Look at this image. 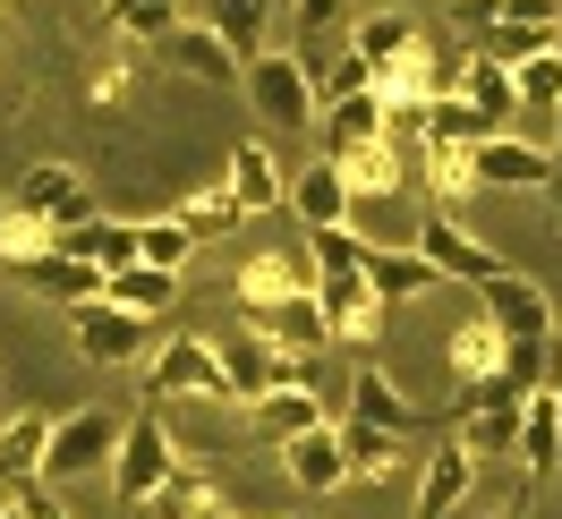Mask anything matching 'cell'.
Here are the masks:
<instances>
[{"label":"cell","mask_w":562,"mask_h":519,"mask_svg":"<svg viewBox=\"0 0 562 519\" xmlns=\"http://www.w3.org/2000/svg\"><path fill=\"white\" fill-rule=\"evenodd\" d=\"M247 103H256V120L281 128V137H299V128H316V120H324L316 69H307L299 52H265V60L247 69Z\"/></svg>","instance_id":"obj_1"},{"label":"cell","mask_w":562,"mask_h":519,"mask_svg":"<svg viewBox=\"0 0 562 519\" xmlns=\"http://www.w3.org/2000/svg\"><path fill=\"white\" fill-rule=\"evenodd\" d=\"M145 400L154 409H179V400H222V349L196 341V332H171L154 349V366H137Z\"/></svg>","instance_id":"obj_2"},{"label":"cell","mask_w":562,"mask_h":519,"mask_svg":"<svg viewBox=\"0 0 562 519\" xmlns=\"http://www.w3.org/2000/svg\"><path fill=\"white\" fill-rule=\"evenodd\" d=\"M120 435H128V417H111V409H69L60 426H52V460H43V485L111 477V460H120Z\"/></svg>","instance_id":"obj_3"},{"label":"cell","mask_w":562,"mask_h":519,"mask_svg":"<svg viewBox=\"0 0 562 519\" xmlns=\"http://www.w3.org/2000/svg\"><path fill=\"white\" fill-rule=\"evenodd\" d=\"M179 460H188V451H179V435L171 426H162V409H145V417H128V435H120V460H111V485H120V503H154V494H162V477H171Z\"/></svg>","instance_id":"obj_4"},{"label":"cell","mask_w":562,"mask_h":519,"mask_svg":"<svg viewBox=\"0 0 562 519\" xmlns=\"http://www.w3.org/2000/svg\"><path fill=\"white\" fill-rule=\"evenodd\" d=\"M409 247H418V256H426V264H435L443 281H469V290H486V281L512 273V264H503V256H494L477 230H460L452 213H426L418 230H409Z\"/></svg>","instance_id":"obj_5"},{"label":"cell","mask_w":562,"mask_h":519,"mask_svg":"<svg viewBox=\"0 0 562 519\" xmlns=\"http://www.w3.org/2000/svg\"><path fill=\"white\" fill-rule=\"evenodd\" d=\"M477 315H486L503 341H520V349H546L554 341V298H546V281H528V273H503L477 290Z\"/></svg>","instance_id":"obj_6"},{"label":"cell","mask_w":562,"mask_h":519,"mask_svg":"<svg viewBox=\"0 0 562 519\" xmlns=\"http://www.w3.org/2000/svg\"><path fill=\"white\" fill-rule=\"evenodd\" d=\"M9 205L35 213V222H52V230H77V222H94V188H86L77 162H26V179H18Z\"/></svg>","instance_id":"obj_7"},{"label":"cell","mask_w":562,"mask_h":519,"mask_svg":"<svg viewBox=\"0 0 562 519\" xmlns=\"http://www.w3.org/2000/svg\"><path fill=\"white\" fill-rule=\"evenodd\" d=\"M316 290H324V273H316V256H307V239H299V247H265V256H247V264H239L247 315L281 307V298H316Z\"/></svg>","instance_id":"obj_8"},{"label":"cell","mask_w":562,"mask_h":519,"mask_svg":"<svg viewBox=\"0 0 562 519\" xmlns=\"http://www.w3.org/2000/svg\"><path fill=\"white\" fill-rule=\"evenodd\" d=\"M162 52H171V69L188 77V86H205V94H247V60H239L222 35H213L205 18H188V26H179Z\"/></svg>","instance_id":"obj_9"},{"label":"cell","mask_w":562,"mask_h":519,"mask_svg":"<svg viewBox=\"0 0 562 519\" xmlns=\"http://www.w3.org/2000/svg\"><path fill=\"white\" fill-rule=\"evenodd\" d=\"M486 18H494V60H512L520 69L528 52H554L562 43V0H486Z\"/></svg>","instance_id":"obj_10"},{"label":"cell","mask_w":562,"mask_h":519,"mask_svg":"<svg viewBox=\"0 0 562 519\" xmlns=\"http://www.w3.org/2000/svg\"><path fill=\"white\" fill-rule=\"evenodd\" d=\"M290 213H299V230H350V213H358L350 171L341 162H307L290 179Z\"/></svg>","instance_id":"obj_11"},{"label":"cell","mask_w":562,"mask_h":519,"mask_svg":"<svg viewBox=\"0 0 562 519\" xmlns=\"http://www.w3.org/2000/svg\"><path fill=\"white\" fill-rule=\"evenodd\" d=\"M247 332L273 341L281 358H324L333 349V315H324V298H281V307L247 315Z\"/></svg>","instance_id":"obj_12"},{"label":"cell","mask_w":562,"mask_h":519,"mask_svg":"<svg viewBox=\"0 0 562 519\" xmlns=\"http://www.w3.org/2000/svg\"><path fill=\"white\" fill-rule=\"evenodd\" d=\"M281 383H290V358H281L273 341H256V332L222 341V400L256 409V400H265V392H281Z\"/></svg>","instance_id":"obj_13"},{"label":"cell","mask_w":562,"mask_h":519,"mask_svg":"<svg viewBox=\"0 0 562 519\" xmlns=\"http://www.w3.org/2000/svg\"><path fill=\"white\" fill-rule=\"evenodd\" d=\"M477 179H486V188H546V179H554V145L520 137V128H494V137L477 145Z\"/></svg>","instance_id":"obj_14"},{"label":"cell","mask_w":562,"mask_h":519,"mask_svg":"<svg viewBox=\"0 0 562 519\" xmlns=\"http://www.w3.org/2000/svg\"><path fill=\"white\" fill-rule=\"evenodd\" d=\"M222 188L239 196V213H273V205H290V179H281L273 145H256V137H239L231 154H222Z\"/></svg>","instance_id":"obj_15"},{"label":"cell","mask_w":562,"mask_h":519,"mask_svg":"<svg viewBox=\"0 0 562 519\" xmlns=\"http://www.w3.org/2000/svg\"><path fill=\"white\" fill-rule=\"evenodd\" d=\"M367 290H375L384 307H409V298H435L443 273L426 264L418 247H367Z\"/></svg>","instance_id":"obj_16"},{"label":"cell","mask_w":562,"mask_h":519,"mask_svg":"<svg viewBox=\"0 0 562 519\" xmlns=\"http://www.w3.org/2000/svg\"><path fill=\"white\" fill-rule=\"evenodd\" d=\"M281 469L299 494H333V485H350V451H341V426H316V435H299V443H281Z\"/></svg>","instance_id":"obj_17"},{"label":"cell","mask_w":562,"mask_h":519,"mask_svg":"<svg viewBox=\"0 0 562 519\" xmlns=\"http://www.w3.org/2000/svg\"><path fill=\"white\" fill-rule=\"evenodd\" d=\"M52 426H60V417H43V409L0 417V485H43V460H52Z\"/></svg>","instance_id":"obj_18"},{"label":"cell","mask_w":562,"mask_h":519,"mask_svg":"<svg viewBox=\"0 0 562 519\" xmlns=\"http://www.w3.org/2000/svg\"><path fill=\"white\" fill-rule=\"evenodd\" d=\"M60 247H69V256H86L94 273H128V264H145V230H137V222H111V213H94V222L60 230Z\"/></svg>","instance_id":"obj_19"},{"label":"cell","mask_w":562,"mask_h":519,"mask_svg":"<svg viewBox=\"0 0 562 519\" xmlns=\"http://www.w3.org/2000/svg\"><path fill=\"white\" fill-rule=\"evenodd\" d=\"M26 290H35V298H52V307H69V315H86V307H103L111 273H94L86 256H69V247H60V256H43L35 273H26Z\"/></svg>","instance_id":"obj_20"},{"label":"cell","mask_w":562,"mask_h":519,"mask_svg":"<svg viewBox=\"0 0 562 519\" xmlns=\"http://www.w3.org/2000/svg\"><path fill=\"white\" fill-rule=\"evenodd\" d=\"M324 298V315H333V341H375V332H384V298H375V290H367V273H333L316 290Z\"/></svg>","instance_id":"obj_21"},{"label":"cell","mask_w":562,"mask_h":519,"mask_svg":"<svg viewBox=\"0 0 562 519\" xmlns=\"http://www.w3.org/2000/svg\"><path fill=\"white\" fill-rule=\"evenodd\" d=\"M137 349H145L137 315H120V307H86L77 315V358H86V366H137Z\"/></svg>","instance_id":"obj_22"},{"label":"cell","mask_w":562,"mask_h":519,"mask_svg":"<svg viewBox=\"0 0 562 519\" xmlns=\"http://www.w3.org/2000/svg\"><path fill=\"white\" fill-rule=\"evenodd\" d=\"M247 417H256V435H265V443H299V435L333 426V417H324V392H307V383H281V392H265Z\"/></svg>","instance_id":"obj_23"},{"label":"cell","mask_w":562,"mask_h":519,"mask_svg":"<svg viewBox=\"0 0 562 519\" xmlns=\"http://www.w3.org/2000/svg\"><path fill=\"white\" fill-rule=\"evenodd\" d=\"M375 94H384V103H443V94H452V86H443V52L418 35L392 69H375Z\"/></svg>","instance_id":"obj_24"},{"label":"cell","mask_w":562,"mask_h":519,"mask_svg":"<svg viewBox=\"0 0 562 519\" xmlns=\"http://www.w3.org/2000/svg\"><path fill=\"white\" fill-rule=\"evenodd\" d=\"M316 128H324V162H350L367 145H384V94H350V103L324 111Z\"/></svg>","instance_id":"obj_25"},{"label":"cell","mask_w":562,"mask_h":519,"mask_svg":"<svg viewBox=\"0 0 562 519\" xmlns=\"http://www.w3.org/2000/svg\"><path fill=\"white\" fill-rule=\"evenodd\" d=\"M520 469L528 477H554L562 469V400H554V383H537L528 409H520Z\"/></svg>","instance_id":"obj_26"},{"label":"cell","mask_w":562,"mask_h":519,"mask_svg":"<svg viewBox=\"0 0 562 519\" xmlns=\"http://www.w3.org/2000/svg\"><path fill=\"white\" fill-rule=\"evenodd\" d=\"M350 426H375V435H409V426H418V409L401 400V383H392L384 366H358V375H350Z\"/></svg>","instance_id":"obj_27"},{"label":"cell","mask_w":562,"mask_h":519,"mask_svg":"<svg viewBox=\"0 0 562 519\" xmlns=\"http://www.w3.org/2000/svg\"><path fill=\"white\" fill-rule=\"evenodd\" d=\"M460 94L486 111L494 128L520 120V77H512V60H494V52H469V60H460Z\"/></svg>","instance_id":"obj_28"},{"label":"cell","mask_w":562,"mask_h":519,"mask_svg":"<svg viewBox=\"0 0 562 519\" xmlns=\"http://www.w3.org/2000/svg\"><path fill=\"white\" fill-rule=\"evenodd\" d=\"M469 485H477V460H469L460 443H443L435 460H426V477H418V519H460Z\"/></svg>","instance_id":"obj_29"},{"label":"cell","mask_w":562,"mask_h":519,"mask_svg":"<svg viewBox=\"0 0 562 519\" xmlns=\"http://www.w3.org/2000/svg\"><path fill=\"white\" fill-rule=\"evenodd\" d=\"M205 26L256 69L265 60V26H273V0H205Z\"/></svg>","instance_id":"obj_30"},{"label":"cell","mask_w":562,"mask_h":519,"mask_svg":"<svg viewBox=\"0 0 562 519\" xmlns=\"http://www.w3.org/2000/svg\"><path fill=\"white\" fill-rule=\"evenodd\" d=\"M171 298H179V273H162V264H128V273H111V290H103V307L137 315V324H154Z\"/></svg>","instance_id":"obj_31"},{"label":"cell","mask_w":562,"mask_h":519,"mask_svg":"<svg viewBox=\"0 0 562 519\" xmlns=\"http://www.w3.org/2000/svg\"><path fill=\"white\" fill-rule=\"evenodd\" d=\"M486 179H477V145H435L426 154V196H435V213H452V205H469Z\"/></svg>","instance_id":"obj_32"},{"label":"cell","mask_w":562,"mask_h":519,"mask_svg":"<svg viewBox=\"0 0 562 519\" xmlns=\"http://www.w3.org/2000/svg\"><path fill=\"white\" fill-rule=\"evenodd\" d=\"M503 358H512V341L494 332L486 315H469V324L452 332V375L460 383H494V375H503Z\"/></svg>","instance_id":"obj_33"},{"label":"cell","mask_w":562,"mask_h":519,"mask_svg":"<svg viewBox=\"0 0 562 519\" xmlns=\"http://www.w3.org/2000/svg\"><path fill=\"white\" fill-rule=\"evenodd\" d=\"M213 503H222V494H213V477L196 469V460H179L171 477H162V494L145 503V519H205Z\"/></svg>","instance_id":"obj_34"},{"label":"cell","mask_w":562,"mask_h":519,"mask_svg":"<svg viewBox=\"0 0 562 519\" xmlns=\"http://www.w3.org/2000/svg\"><path fill=\"white\" fill-rule=\"evenodd\" d=\"M103 26H120L128 43H171L188 18H179V0H111Z\"/></svg>","instance_id":"obj_35"},{"label":"cell","mask_w":562,"mask_h":519,"mask_svg":"<svg viewBox=\"0 0 562 519\" xmlns=\"http://www.w3.org/2000/svg\"><path fill=\"white\" fill-rule=\"evenodd\" d=\"M418 35H426V26H409V18H392V9H384V18H358V26H350V52L367 60V69H392Z\"/></svg>","instance_id":"obj_36"},{"label":"cell","mask_w":562,"mask_h":519,"mask_svg":"<svg viewBox=\"0 0 562 519\" xmlns=\"http://www.w3.org/2000/svg\"><path fill=\"white\" fill-rule=\"evenodd\" d=\"M341 451H350V477L358 485H384L392 460H401V435H375V426H350V417H341Z\"/></svg>","instance_id":"obj_37"},{"label":"cell","mask_w":562,"mask_h":519,"mask_svg":"<svg viewBox=\"0 0 562 519\" xmlns=\"http://www.w3.org/2000/svg\"><path fill=\"white\" fill-rule=\"evenodd\" d=\"M426 120H435V145H486V137H494V120L469 103L460 86H452V94H443L435 111H426Z\"/></svg>","instance_id":"obj_38"},{"label":"cell","mask_w":562,"mask_h":519,"mask_svg":"<svg viewBox=\"0 0 562 519\" xmlns=\"http://www.w3.org/2000/svg\"><path fill=\"white\" fill-rule=\"evenodd\" d=\"M179 222H188V239L205 247V239H222V230H239L247 213H239L231 188H205V196H188V205H179Z\"/></svg>","instance_id":"obj_39"},{"label":"cell","mask_w":562,"mask_h":519,"mask_svg":"<svg viewBox=\"0 0 562 519\" xmlns=\"http://www.w3.org/2000/svg\"><path fill=\"white\" fill-rule=\"evenodd\" d=\"M512 77H520V111H562V43L554 52H528Z\"/></svg>","instance_id":"obj_40"},{"label":"cell","mask_w":562,"mask_h":519,"mask_svg":"<svg viewBox=\"0 0 562 519\" xmlns=\"http://www.w3.org/2000/svg\"><path fill=\"white\" fill-rule=\"evenodd\" d=\"M341 171H350V188H358V205H367V196H392V188H401V179H409V162H401V154H392V145H367V154H350V162H341Z\"/></svg>","instance_id":"obj_41"},{"label":"cell","mask_w":562,"mask_h":519,"mask_svg":"<svg viewBox=\"0 0 562 519\" xmlns=\"http://www.w3.org/2000/svg\"><path fill=\"white\" fill-rule=\"evenodd\" d=\"M0 256L35 273L43 256H60V230H52V222H35V213H9V230H0Z\"/></svg>","instance_id":"obj_42"},{"label":"cell","mask_w":562,"mask_h":519,"mask_svg":"<svg viewBox=\"0 0 562 519\" xmlns=\"http://www.w3.org/2000/svg\"><path fill=\"white\" fill-rule=\"evenodd\" d=\"M307 256H316V273H367V230H307Z\"/></svg>","instance_id":"obj_43"},{"label":"cell","mask_w":562,"mask_h":519,"mask_svg":"<svg viewBox=\"0 0 562 519\" xmlns=\"http://www.w3.org/2000/svg\"><path fill=\"white\" fill-rule=\"evenodd\" d=\"M145 230V264H162V273H179V264H188V222H179V213H162V222H137Z\"/></svg>","instance_id":"obj_44"},{"label":"cell","mask_w":562,"mask_h":519,"mask_svg":"<svg viewBox=\"0 0 562 519\" xmlns=\"http://www.w3.org/2000/svg\"><path fill=\"white\" fill-rule=\"evenodd\" d=\"M316 94H324V111H333V103H350V94H375V69H367L358 52H341L333 69H316Z\"/></svg>","instance_id":"obj_45"},{"label":"cell","mask_w":562,"mask_h":519,"mask_svg":"<svg viewBox=\"0 0 562 519\" xmlns=\"http://www.w3.org/2000/svg\"><path fill=\"white\" fill-rule=\"evenodd\" d=\"M341 9L350 0H299V60L324 69V26H341Z\"/></svg>","instance_id":"obj_46"},{"label":"cell","mask_w":562,"mask_h":519,"mask_svg":"<svg viewBox=\"0 0 562 519\" xmlns=\"http://www.w3.org/2000/svg\"><path fill=\"white\" fill-rule=\"evenodd\" d=\"M18 511L26 519H69L60 503H52V485H18Z\"/></svg>","instance_id":"obj_47"},{"label":"cell","mask_w":562,"mask_h":519,"mask_svg":"<svg viewBox=\"0 0 562 519\" xmlns=\"http://www.w3.org/2000/svg\"><path fill=\"white\" fill-rule=\"evenodd\" d=\"M128 94V69H94V103H120Z\"/></svg>","instance_id":"obj_48"},{"label":"cell","mask_w":562,"mask_h":519,"mask_svg":"<svg viewBox=\"0 0 562 519\" xmlns=\"http://www.w3.org/2000/svg\"><path fill=\"white\" fill-rule=\"evenodd\" d=\"M546 196L562 205V137H554V179H546Z\"/></svg>","instance_id":"obj_49"},{"label":"cell","mask_w":562,"mask_h":519,"mask_svg":"<svg viewBox=\"0 0 562 519\" xmlns=\"http://www.w3.org/2000/svg\"><path fill=\"white\" fill-rule=\"evenodd\" d=\"M546 358H554V375H546V383H554V400H562V349H546Z\"/></svg>","instance_id":"obj_50"},{"label":"cell","mask_w":562,"mask_h":519,"mask_svg":"<svg viewBox=\"0 0 562 519\" xmlns=\"http://www.w3.org/2000/svg\"><path fill=\"white\" fill-rule=\"evenodd\" d=\"M9 213H18V205H9V196H0V230H9Z\"/></svg>","instance_id":"obj_51"},{"label":"cell","mask_w":562,"mask_h":519,"mask_svg":"<svg viewBox=\"0 0 562 519\" xmlns=\"http://www.w3.org/2000/svg\"><path fill=\"white\" fill-rule=\"evenodd\" d=\"M0 519H26V511H18V503H0Z\"/></svg>","instance_id":"obj_52"},{"label":"cell","mask_w":562,"mask_h":519,"mask_svg":"<svg viewBox=\"0 0 562 519\" xmlns=\"http://www.w3.org/2000/svg\"><path fill=\"white\" fill-rule=\"evenodd\" d=\"M205 519H231V503H213V511H205Z\"/></svg>","instance_id":"obj_53"},{"label":"cell","mask_w":562,"mask_h":519,"mask_svg":"<svg viewBox=\"0 0 562 519\" xmlns=\"http://www.w3.org/2000/svg\"><path fill=\"white\" fill-rule=\"evenodd\" d=\"M554 137H562V111H554Z\"/></svg>","instance_id":"obj_54"},{"label":"cell","mask_w":562,"mask_h":519,"mask_svg":"<svg viewBox=\"0 0 562 519\" xmlns=\"http://www.w3.org/2000/svg\"><path fill=\"white\" fill-rule=\"evenodd\" d=\"M452 9H460V0H452Z\"/></svg>","instance_id":"obj_55"}]
</instances>
